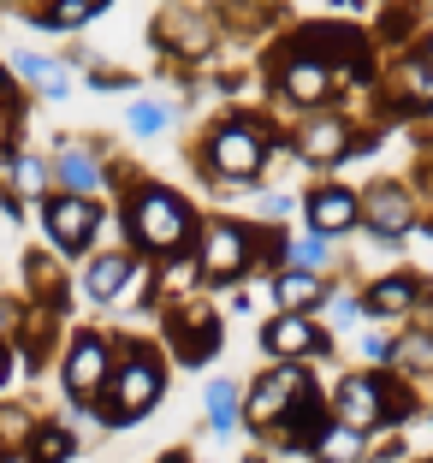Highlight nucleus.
Listing matches in <instances>:
<instances>
[{
  "label": "nucleus",
  "mask_w": 433,
  "mask_h": 463,
  "mask_svg": "<svg viewBox=\"0 0 433 463\" xmlns=\"http://www.w3.org/2000/svg\"><path fill=\"white\" fill-rule=\"evenodd\" d=\"M131 238L143 250H155V256H173L178 244H184L190 238V226H196V220H190V208L178 203L173 191H161V184H143V191H131Z\"/></svg>",
  "instance_id": "nucleus-1"
},
{
  "label": "nucleus",
  "mask_w": 433,
  "mask_h": 463,
  "mask_svg": "<svg viewBox=\"0 0 433 463\" xmlns=\"http://www.w3.org/2000/svg\"><path fill=\"white\" fill-rule=\"evenodd\" d=\"M261 161H268V143H261L256 125H220L214 137H208V173L214 178H231V184H249V178L261 173Z\"/></svg>",
  "instance_id": "nucleus-2"
},
{
  "label": "nucleus",
  "mask_w": 433,
  "mask_h": 463,
  "mask_svg": "<svg viewBox=\"0 0 433 463\" xmlns=\"http://www.w3.org/2000/svg\"><path fill=\"white\" fill-rule=\"evenodd\" d=\"M303 398H315L309 374H303L297 363H279V368H268V374H261V381L249 386L244 416H249L256 428H268V422H279V416H291V410H297Z\"/></svg>",
  "instance_id": "nucleus-3"
},
{
  "label": "nucleus",
  "mask_w": 433,
  "mask_h": 463,
  "mask_svg": "<svg viewBox=\"0 0 433 463\" xmlns=\"http://www.w3.org/2000/svg\"><path fill=\"white\" fill-rule=\"evenodd\" d=\"M108 416L113 422H136V416H149L155 398H161V363H149V356H125L119 374H113L108 386Z\"/></svg>",
  "instance_id": "nucleus-4"
},
{
  "label": "nucleus",
  "mask_w": 433,
  "mask_h": 463,
  "mask_svg": "<svg viewBox=\"0 0 433 463\" xmlns=\"http://www.w3.org/2000/svg\"><path fill=\"white\" fill-rule=\"evenodd\" d=\"M42 220H48V238H54L66 256H78L95 238V226H101V208H95L89 196H54V203L42 208Z\"/></svg>",
  "instance_id": "nucleus-5"
},
{
  "label": "nucleus",
  "mask_w": 433,
  "mask_h": 463,
  "mask_svg": "<svg viewBox=\"0 0 433 463\" xmlns=\"http://www.w3.org/2000/svg\"><path fill=\"white\" fill-rule=\"evenodd\" d=\"M249 238L244 226H231V220H214V226L202 232V273H214V279H231V273L249 268Z\"/></svg>",
  "instance_id": "nucleus-6"
},
{
  "label": "nucleus",
  "mask_w": 433,
  "mask_h": 463,
  "mask_svg": "<svg viewBox=\"0 0 433 463\" xmlns=\"http://www.w3.org/2000/svg\"><path fill=\"white\" fill-rule=\"evenodd\" d=\"M356 220H368L380 238H398V232L416 226V203H409L404 184H374V191L356 203Z\"/></svg>",
  "instance_id": "nucleus-7"
},
{
  "label": "nucleus",
  "mask_w": 433,
  "mask_h": 463,
  "mask_svg": "<svg viewBox=\"0 0 433 463\" xmlns=\"http://www.w3.org/2000/svg\"><path fill=\"white\" fill-rule=\"evenodd\" d=\"M108 374H113V345L95 339V333H83V339L66 351V386L78 398H89V392H101V386H108Z\"/></svg>",
  "instance_id": "nucleus-8"
},
{
  "label": "nucleus",
  "mask_w": 433,
  "mask_h": 463,
  "mask_svg": "<svg viewBox=\"0 0 433 463\" xmlns=\"http://www.w3.org/2000/svg\"><path fill=\"white\" fill-rule=\"evenodd\" d=\"M166 333H173V345H178V356H184V363H208V356L220 351V321L202 309V303L178 309L173 321H166Z\"/></svg>",
  "instance_id": "nucleus-9"
},
{
  "label": "nucleus",
  "mask_w": 433,
  "mask_h": 463,
  "mask_svg": "<svg viewBox=\"0 0 433 463\" xmlns=\"http://www.w3.org/2000/svg\"><path fill=\"white\" fill-rule=\"evenodd\" d=\"M261 345H268L273 356H285V363H297V356H321V351H326L321 327H315L309 315H279V321H268Z\"/></svg>",
  "instance_id": "nucleus-10"
},
{
  "label": "nucleus",
  "mask_w": 433,
  "mask_h": 463,
  "mask_svg": "<svg viewBox=\"0 0 433 463\" xmlns=\"http://www.w3.org/2000/svg\"><path fill=\"white\" fill-rule=\"evenodd\" d=\"M339 428H351V434H368V428H380V381H368V374H351V381L339 386Z\"/></svg>",
  "instance_id": "nucleus-11"
},
{
  "label": "nucleus",
  "mask_w": 433,
  "mask_h": 463,
  "mask_svg": "<svg viewBox=\"0 0 433 463\" xmlns=\"http://www.w3.org/2000/svg\"><path fill=\"white\" fill-rule=\"evenodd\" d=\"M285 96L297 101V108H321V101L333 96V71L315 54H291L285 60Z\"/></svg>",
  "instance_id": "nucleus-12"
},
{
  "label": "nucleus",
  "mask_w": 433,
  "mask_h": 463,
  "mask_svg": "<svg viewBox=\"0 0 433 463\" xmlns=\"http://www.w3.org/2000/svg\"><path fill=\"white\" fill-rule=\"evenodd\" d=\"M309 226L321 232V238H339V232L356 226V196L339 191V184H321V191L309 196Z\"/></svg>",
  "instance_id": "nucleus-13"
},
{
  "label": "nucleus",
  "mask_w": 433,
  "mask_h": 463,
  "mask_svg": "<svg viewBox=\"0 0 433 463\" xmlns=\"http://www.w3.org/2000/svg\"><path fill=\"white\" fill-rule=\"evenodd\" d=\"M303 161L309 166H326V161H339L344 149H351V131H344V119H333V113H315L309 125H303Z\"/></svg>",
  "instance_id": "nucleus-14"
},
{
  "label": "nucleus",
  "mask_w": 433,
  "mask_h": 463,
  "mask_svg": "<svg viewBox=\"0 0 433 463\" xmlns=\"http://www.w3.org/2000/svg\"><path fill=\"white\" fill-rule=\"evenodd\" d=\"M125 279H131V256H95L89 273H83V298L89 303H113Z\"/></svg>",
  "instance_id": "nucleus-15"
},
{
  "label": "nucleus",
  "mask_w": 433,
  "mask_h": 463,
  "mask_svg": "<svg viewBox=\"0 0 433 463\" xmlns=\"http://www.w3.org/2000/svg\"><path fill=\"white\" fill-rule=\"evenodd\" d=\"M421 298L416 273H392V279H380L374 291H368V315H409Z\"/></svg>",
  "instance_id": "nucleus-16"
},
{
  "label": "nucleus",
  "mask_w": 433,
  "mask_h": 463,
  "mask_svg": "<svg viewBox=\"0 0 433 463\" xmlns=\"http://www.w3.org/2000/svg\"><path fill=\"white\" fill-rule=\"evenodd\" d=\"M273 303H279L285 315H303L321 303V279L315 273H297V268H285L279 279H273Z\"/></svg>",
  "instance_id": "nucleus-17"
},
{
  "label": "nucleus",
  "mask_w": 433,
  "mask_h": 463,
  "mask_svg": "<svg viewBox=\"0 0 433 463\" xmlns=\"http://www.w3.org/2000/svg\"><path fill=\"white\" fill-rule=\"evenodd\" d=\"M279 434H285V446L291 451H309L315 439H321V404H315V398H303L297 410H291V416H279Z\"/></svg>",
  "instance_id": "nucleus-18"
},
{
  "label": "nucleus",
  "mask_w": 433,
  "mask_h": 463,
  "mask_svg": "<svg viewBox=\"0 0 433 463\" xmlns=\"http://www.w3.org/2000/svg\"><path fill=\"white\" fill-rule=\"evenodd\" d=\"M356 458H362V434H351V428H321L315 463H356Z\"/></svg>",
  "instance_id": "nucleus-19"
},
{
  "label": "nucleus",
  "mask_w": 433,
  "mask_h": 463,
  "mask_svg": "<svg viewBox=\"0 0 433 463\" xmlns=\"http://www.w3.org/2000/svg\"><path fill=\"white\" fill-rule=\"evenodd\" d=\"M95 13H101L95 0H54V6H42V13H36V24L42 30H78V24H89Z\"/></svg>",
  "instance_id": "nucleus-20"
},
{
  "label": "nucleus",
  "mask_w": 433,
  "mask_h": 463,
  "mask_svg": "<svg viewBox=\"0 0 433 463\" xmlns=\"http://www.w3.org/2000/svg\"><path fill=\"white\" fill-rule=\"evenodd\" d=\"M60 178L71 184V196H89L95 184H101V166L89 161V149H66L60 155Z\"/></svg>",
  "instance_id": "nucleus-21"
},
{
  "label": "nucleus",
  "mask_w": 433,
  "mask_h": 463,
  "mask_svg": "<svg viewBox=\"0 0 433 463\" xmlns=\"http://www.w3.org/2000/svg\"><path fill=\"white\" fill-rule=\"evenodd\" d=\"M13 191L18 196H48V161H36V155H13Z\"/></svg>",
  "instance_id": "nucleus-22"
},
{
  "label": "nucleus",
  "mask_w": 433,
  "mask_h": 463,
  "mask_svg": "<svg viewBox=\"0 0 433 463\" xmlns=\"http://www.w3.org/2000/svg\"><path fill=\"white\" fill-rule=\"evenodd\" d=\"M18 71H24L30 83H42L48 96H66V71H60L54 60H42V54H18Z\"/></svg>",
  "instance_id": "nucleus-23"
},
{
  "label": "nucleus",
  "mask_w": 433,
  "mask_h": 463,
  "mask_svg": "<svg viewBox=\"0 0 433 463\" xmlns=\"http://www.w3.org/2000/svg\"><path fill=\"white\" fill-rule=\"evenodd\" d=\"M30 446H36V463H66L71 451H78L66 428H36V434H30Z\"/></svg>",
  "instance_id": "nucleus-24"
},
{
  "label": "nucleus",
  "mask_w": 433,
  "mask_h": 463,
  "mask_svg": "<svg viewBox=\"0 0 433 463\" xmlns=\"http://www.w3.org/2000/svg\"><path fill=\"white\" fill-rule=\"evenodd\" d=\"M208 416H214V428H231V422H238V386H231V381H214V386H208Z\"/></svg>",
  "instance_id": "nucleus-25"
},
{
  "label": "nucleus",
  "mask_w": 433,
  "mask_h": 463,
  "mask_svg": "<svg viewBox=\"0 0 433 463\" xmlns=\"http://www.w3.org/2000/svg\"><path fill=\"white\" fill-rule=\"evenodd\" d=\"M161 36H173L178 48H208V24H184V13H166Z\"/></svg>",
  "instance_id": "nucleus-26"
},
{
  "label": "nucleus",
  "mask_w": 433,
  "mask_h": 463,
  "mask_svg": "<svg viewBox=\"0 0 433 463\" xmlns=\"http://www.w3.org/2000/svg\"><path fill=\"white\" fill-rule=\"evenodd\" d=\"M30 434H36V428H30V416H24V410H13V404L0 410V451H13L18 439H30Z\"/></svg>",
  "instance_id": "nucleus-27"
},
{
  "label": "nucleus",
  "mask_w": 433,
  "mask_h": 463,
  "mask_svg": "<svg viewBox=\"0 0 433 463\" xmlns=\"http://www.w3.org/2000/svg\"><path fill=\"white\" fill-rule=\"evenodd\" d=\"M285 256H291V268H297V273H315V268L326 261V244H321V238H297Z\"/></svg>",
  "instance_id": "nucleus-28"
},
{
  "label": "nucleus",
  "mask_w": 433,
  "mask_h": 463,
  "mask_svg": "<svg viewBox=\"0 0 433 463\" xmlns=\"http://www.w3.org/2000/svg\"><path fill=\"white\" fill-rule=\"evenodd\" d=\"M161 125H166V108H161V101H136V108H131V131L136 137H155Z\"/></svg>",
  "instance_id": "nucleus-29"
},
{
  "label": "nucleus",
  "mask_w": 433,
  "mask_h": 463,
  "mask_svg": "<svg viewBox=\"0 0 433 463\" xmlns=\"http://www.w3.org/2000/svg\"><path fill=\"white\" fill-rule=\"evenodd\" d=\"M362 351H368V363H392V345H386V339H368Z\"/></svg>",
  "instance_id": "nucleus-30"
},
{
  "label": "nucleus",
  "mask_w": 433,
  "mask_h": 463,
  "mask_svg": "<svg viewBox=\"0 0 433 463\" xmlns=\"http://www.w3.org/2000/svg\"><path fill=\"white\" fill-rule=\"evenodd\" d=\"M404 356H409V363H428V339H421V333H416V339H404Z\"/></svg>",
  "instance_id": "nucleus-31"
},
{
  "label": "nucleus",
  "mask_w": 433,
  "mask_h": 463,
  "mask_svg": "<svg viewBox=\"0 0 433 463\" xmlns=\"http://www.w3.org/2000/svg\"><path fill=\"white\" fill-rule=\"evenodd\" d=\"M351 315H356V303H351V298H333V321H339V327L351 321Z\"/></svg>",
  "instance_id": "nucleus-32"
},
{
  "label": "nucleus",
  "mask_w": 433,
  "mask_h": 463,
  "mask_svg": "<svg viewBox=\"0 0 433 463\" xmlns=\"http://www.w3.org/2000/svg\"><path fill=\"white\" fill-rule=\"evenodd\" d=\"M161 463H190V458H184V451H166V458H161Z\"/></svg>",
  "instance_id": "nucleus-33"
}]
</instances>
